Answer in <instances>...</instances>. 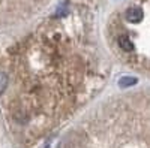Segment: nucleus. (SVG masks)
I'll return each mask as SVG.
<instances>
[{"instance_id":"nucleus-1","label":"nucleus","mask_w":150,"mask_h":148,"mask_svg":"<svg viewBox=\"0 0 150 148\" xmlns=\"http://www.w3.org/2000/svg\"><path fill=\"white\" fill-rule=\"evenodd\" d=\"M143 18H144V11L138 6L128 8L126 12H125V20L131 24H138L143 21Z\"/></svg>"},{"instance_id":"nucleus-2","label":"nucleus","mask_w":150,"mask_h":148,"mask_svg":"<svg viewBox=\"0 0 150 148\" xmlns=\"http://www.w3.org/2000/svg\"><path fill=\"white\" fill-rule=\"evenodd\" d=\"M9 8H11L9 0H0V21H3V20L8 18Z\"/></svg>"},{"instance_id":"nucleus-3","label":"nucleus","mask_w":150,"mask_h":148,"mask_svg":"<svg viewBox=\"0 0 150 148\" xmlns=\"http://www.w3.org/2000/svg\"><path fill=\"white\" fill-rule=\"evenodd\" d=\"M8 85H9V78L5 72H0V94H2L3 91H6L8 88Z\"/></svg>"},{"instance_id":"nucleus-4","label":"nucleus","mask_w":150,"mask_h":148,"mask_svg":"<svg viewBox=\"0 0 150 148\" xmlns=\"http://www.w3.org/2000/svg\"><path fill=\"white\" fill-rule=\"evenodd\" d=\"M135 82H137L135 78H129V76H126V78H122V79H120L119 85H120V87H129V85H134Z\"/></svg>"}]
</instances>
